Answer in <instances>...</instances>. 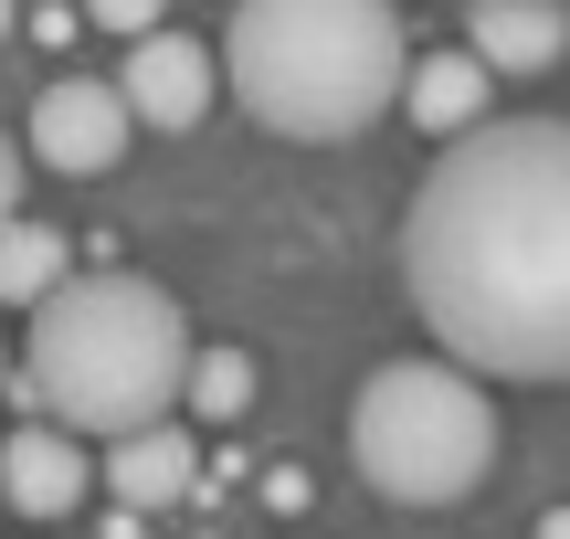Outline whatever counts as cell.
Returning <instances> with one entry per match:
<instances>
[{"mask_svg":"<svg viewBox=\"0 0 570 539\" xmlns=\"http://www.w3.org/2000/svg\"><path fill=\"white\" fill-rule=\"evenodd\" d=\"M402 286L465 381L570 371V127L475 117L402 223Z\"/></svg>","mask_w":570,"mask_h":539,"instance_id":"cell-1","label":"cell"},{"mask_svg":"<svg viewBox=\"0 0 570 539\" xmlns=\"http://www.w3.org/2000/svg\"><path fill=\"white\" fill-rule=\"evenodd\" d=\"M180 371H190L180 296L106 265V275H63L32 307V350H21V381H0V402H21V423L117 444L138 423H169Z\"/></svg>","mask_w":570,"mask_h":539,"instance_id":"cell-2","label":"cell"},{"mask_svg":"<svg viewBox=\"0 0 570 539\" xmlns=\"http://www.w3.org/2000/svg\"><path fill=\"white\" fill-rule=\"evenodd\" d=\"M402 11L391 0H233L223 85L275 138H360L402 96Z\"/></svg>","mask_w":570,"mask_h":539,"instance_id":"cell-3","label":"cell"},{"mask_svg":"<svg viewBox=\"0 0 570 539\" xmlns=\"http://www.w3.org/2000/svg\"><path fill=\"white\" fill-rule=\"evenodd\" d=\"M348 465L391 508H454L497 465V402L454 360H381L348 402Z\"/></svg>","mask_w":570,"mask_h":539,"instance_id":"cell-4","label":"cell"},{"mask_svg":"<svg viewBox=\"0 0 570 539\" xmlns=\"http://www.w3.org/2000/svg\"><path fill=\"white\" fill-rule=\"evenodd\" d=\"M32 159L63 169V180H106V169L127 159V106H117V85H96V75L42 85V96H32Z\"/></svg>","mask_w":570,"mask_h":539,"instance_id":"cell-5","label":"cell"},{"mask_svg":"<svg viewBox=\"0 0 570 539\" xmlns=\"http://www.w3.org/2000/svg\"><path fill=\"white\" fill-rule=\"evenodd\" d=\"M117 106H127V127H202V117H212V42H190V32H138V42H127Z\"/></svg>","mask_w":570,"mask_h":539,"instance_id":"cell-6","label":"cell"},{"mask_svg":"<svg viewBox=\"0 0 570 539\" xmlns=\"http://www.w3.org/2000/svg\"><path fill=\"white\" fill-rule=\"evenodd\" d=\"M85 487H96V465H85V444L53 434V423H21V434L0 444V508H21V519H75Z\"/></svg>","mask_w":570,"mask_h":539,"instance_id":"cell-7","label":"cell"},{"mask_svg":"<svg viewBox=\"0 0 570 539\" xmlns=\"http://www.w3.org/2000/svg\"><path fill=\"white\" fill-rule=\"evenodd\" d=\"M465 53L487 75H550L570 53V21L560 0H465Z\"/></svg>","mask_w":570,"mask_h":539,"instance_id":"cell-8","label":"cell"},{"mask_svg":"<svg viewBox=\"0 0 570 539\" xmlns=\"http://www.w3.org/2000/svg\"><path fill=\"white\" fill-rule=\"evenodd\" d=\"M106 487H117V508H169V498H190L202 487V455H190V434L180 423H138V434H117L106 444V465H96Z\"/></svg>","mask_w":570,"mask_h":539,"instance_id":"cell-9","label":"cell"},{"mask_svg":"<svg viewBox=\"0 0 570 539\" xmlns=\"http://www.w3.org/2000/svg\"><path fill=\"white\" fill-rule=\"evenodd\" d=\"M402 106H412V127L423 138H465L475 117H487V63L454 42V53H423V63H402Z\"/></svg>","mask_w":570,"mask_h":539,"instance_id":"cell-10","label":"cell"},{"mask_svg":"<svg viewBox=\"0 0 570 539\" xmlns=\"http://www.w3.org/2000/svg\"><path fill=\"white\" fill-rule=\"evenodd\" d=\"M75 275L53 223H0V307H42V296Z\"/></svg>","mask_w":570,"mask_h":539,"instance_id":"cell-11","label":"cell"},{"mask_svg":"<svg viewBox=\"0 0 570 539\" xmlns=\"http://www.w3.org/2000/svg\"><path fill=\"white\" fill-rule=\"evenodd\" d=\"M180 402H190L202 423H244V413H254V360H244V350H190Z\"/></svg>","mask_w":570,"mask_h":539,"instance_id":"cell-12","label":"cell"},{"mask_svg":"<svg viewBox=\"0 0 570 539\" xmlns=\"http://www.w3.org/2000/svg\"><path fill=\"white\" fill-rule=\"evenodd\" d=\"M306 498H317L306 465H265V508H275V519H306Z\"/></svg>","mask_w":570,"mask_h":539,"instance_id":"cell-13","label":"cell"},{"mask_svg":"<svg viewBox=\"0 0 570 539\" xmlns=\"http://www.w3.org/2000/svg\"><path fill=\"white\" fill-rule=\"evenodd\" d=\"M85 11H96L106 32H159V11H169V0H85Z\"/></svg>","mask_w":570,"mask_h":539,"instance_id":"cell-14","label":"cell"},{"mask_svg":"<svg viewBox=\"0 0 570 539\" xmlns=\"http://www.w3.org/2000/svg\"><path fill=\"white\" fill-rule=\"evenodd\" d=\"M0 223H21V138L0 127Z\"/></svg>","mask_w":570,"mask_h":539,"instance_id":"cell-15","label":"cell"},{"mask_svg":"<svg viewBox=\"0 0 570 539\" xmlns=\"http://www.w3.org/2000/svg\"><path fill=\"white\" fill-rule=\"evenodd\" d=\"M0 32H11V0H0Z\"/></svg>","mask_w":570,"mask_h":539,"instance_id":"cell-16","label":"cell"},{"mask_svg":"<svg viewBox=\"0 0 570 539\" xmlns=\"http://www.w3.org/2000/svg\"><path fill=\"white\" fill-rule=\"evenodd\" d=\"M0 381H11V360H0Z\"/></svg>","mask_w":570,"mask_h":539,"instance_id":"cell-17","label":"cell"}]
</instances>
